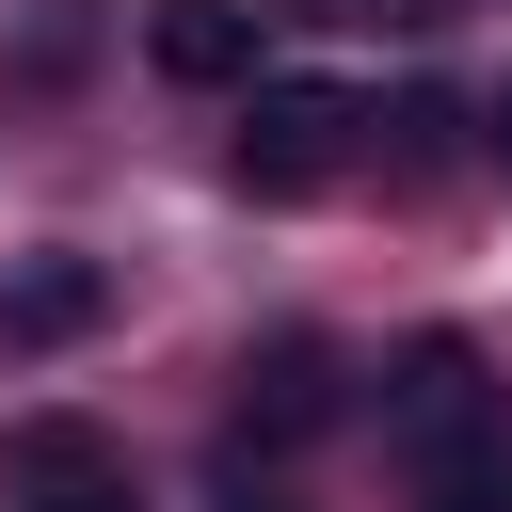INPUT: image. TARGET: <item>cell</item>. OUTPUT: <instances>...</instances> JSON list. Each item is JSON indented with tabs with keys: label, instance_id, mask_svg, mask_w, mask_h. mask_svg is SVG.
<instances>
[{
	"label": "cell",
	"instance_id": "obj_1",
	"mask_svg": "<svg viewBox=\"0 0 512 512\" xmlns=\"http://www.w3.org/2000/svg\"><path fill=\"white\" fill-rule=\"evenodd\" d=\"M384 448L416 480V512H512V384L480 368V336H400L384 352Z\"/></svg>",
	"mask_w": 512,
	"mask_h": 512
},
{
	"label": "cell",
	"instance_id": "obj_2",
	"mask_svg": "<svg viewBox=\"0 0 512 512\" xmlns=\"http://www.w3.org/2000/svg\"><path fill=\"white\" fill-rule=\"evenodd\" d=\"M352 144H368V112H352L336 80H256V96H240L224 176H240L256 208H304V192H336V176H352Z\"/></svg>",
	"mask_w": 512,
	"mask_h": 512
},
{
	"label": "cell",
	"instance_id": "obj_3",
	"mask_svg": "<svg viewBox=\"0 0 512 512\" xmlns=\"http://www.w3.org/2000/svg\"><path fill=\"white\" fill-rule=\"evenodd\" d=\"M240 432H256V448H304V432H336V352H320V336H272V352H240Z\"/></svg>",
	"mask_w": 512,
	"mask_h": 512
},
{
	"label": "cell",
	"instance_id": "obj_4",
	"mask_svg": "<svg viewBox=\"0 0 512 512\" xmlns=\"http://www.w3.org/2000/svg\"><path fill=\"white\" fill-rule=\"evenodd\" d=\"M144 64H160V80H192V96L256 80V0H160V16H144Z\"/></svg>",
	"mask_w": 512,
	"mask_h": 512
},
{
	"label": "cell",
	"instance_id": "obj_5",
	"mask_svg": "<svg viewBox=\"0 0 512 512\" xmlns=\"http://www.w3.org/2000/svg\"><path fill=\"white\" fill-rule=\"evenodd\" d=\"M96 320H112V272H96V256L0 272V336H16V352H64V336H96Z\"/></svg>",
	"mask_w": 512,
	"mask_h": 512
},
{
	"label": "cell",
	"instance_id": "obj_6",
	"mask_svg": "<svg viewBox=\"0 0 512 512\" xmlns=\"http://www.w3.org/2000/svg\"><path fill=\"white\" fill-rule=\"evenodd\" d=\"M16 512H144V496H128V448H112V464H64V480H16Z\"/></svg>",
	"mask_w": 512,
	"mask_h": 512
},
{
	"label": "cell",
	"instance_id": "obj_7",
	"mask_svg": "<svg viewBox=\"0 0 512 512\" xmlns=\"http://www.w3.org/2000/svg\"><path fill=\"white\" fill-rule=\"evenodd\" d=\"M320 16H448V0H320Z\"/></svg>",
	"mask_w": 512,
	"mask_h": 512
},
{
	"label": "cell",
	"instance_id": "obj_8",
	"mask_svg": "<svg viewBox=\"0 0 512 512\" xmlns=\"http://www.w3.org/2000/svg\"><path fill=\"white\" fill-rule=\"evenodd\" d=\"M480 128H496V176H512V80H496V112H480Z\"/></svg>",
	"mask_w": 512,
	"mask_h": 512
}]
</instances>
